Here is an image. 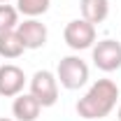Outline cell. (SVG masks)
Wrapping results in <instances>:
<instances>
[{"mask_svg":"<svg viewBox=\"0 0 121 121\" xmlns=\"http://www.w3.org/2000/svg\"><path fill=\"white\" fill-rule=\"evenodd\" d=\"M119 100V86L112 79H98L89 86V91L77 100V114L79 119L95 121V119H105L112 114V109L117 107Z\"/></svg>","mask_w":121,"mask_h":121,"instance_id":"cell-1","label":"cell"},{"mask_svg":"<svg viewBox=\"0 0 121 121\" xmlns=\"http://www.w3.org/2000/svg\"><path fill=\"white\" fill-rule=\"evenodd\" d=\"M56 79L63 89L68 91H77L82 89L86 82H89V65L86 60H82L79 56H63L58 60V68H56Z\"/></svg>","mask_w":121,"mask_h":121,"instance_id":"cell-2","label":"cell"},{"mask_svg":"<svg viewBox=\"0 0 121 121\" xmlns=\"http://www.w3.org/2000/svg\"><path fill=\"white\" fill-rule=\"evenodd\" d=\"M63 40L72 51L93 49V44H95V26L89 23L86 19H72L63 30Z\"/></svg>","mask_w":121,"mask_h":121,"instance_id":"cell-3","label":"cell"},{"mask_svg":"<svg viewBox=\"0 0 121 121\" xmlns=\"http://www.w3.org/2000/svg\"><path fill=\"white\" fill-rule=\"evenodd\" d=\"M30 93L42 107H51L58 100V79L51 70H37L30 77Z\"/></svg>","mask_w":121,"mask_h":121,"instance_id":"cell-4","label":"cell"},{"mask_svg":"<svg viewBox=\"0 0 121 121\" xmlns=\"http://www.w3.org/2000/svg\"><path fill=\"white\" fill-rule=\"evenodd\" d=\"M93 65L103 72H114L121 68V42L105 37L93 44Z\"/></svg>","mask_w":121,"mask_h":121,"instance_id":"cell-5","label":"cell"},{"mask_svg":"<svg viewBox=\"0 0 121 121\" xmlns=\"http://www.w3.org/2000/svg\"><path fill=\"white\" fill-rule=\"evenodd\" d=\"M16 35L21 37V42L26 49H42L47 44V37H49V30L40 19H23L19 26H16Z\"/></svg>","mask_w":121,"mask_h":121,"instance_id":"cell-6","label":"cell"},{"mask_svg":"<svg viewBox=\"0 0 121 121\" xmlns=\"http://www.w3.org/2000/svg\"><path fill=\"white\" fill-rule=\"evenodd\" d=\"M26 86V72L14 65V63H5L0 65V95L2 98H16L19 93H23Z\"/></svg>","mask_w":121,"mask_h":121,"instance_id":"cell-7","label":"cell"},{"mask_svg":"<svg viewBox=\"0 0 121 121\" xmlns=\"http://www.w3.org/2000/svg\"><path fill=\"white\" fill-rule=\"evenodd\" d=\"M40 112H42V105L33 93H19L12 103V114L16 121H37Z\"/></svg>","mask_w":121,"mask_h":121,"instance_id":"cell-8","label":"cell"},{"mask_svg":"<svg viewBox=\"0 0 121 121\" xmlns=\"http://www.w3.org/2000/svg\"><path fill=\"white\" fill-rule=\"evenodd\" d=\"M79 9H82V19L95 26L109 16V0H79Z\"/></svg>","mask_w":121,"mask_h":121,"instance_id":"cell-9","label":"cell"},{"mask_svg":"<svg viewBox=\"0 0 121 121\" xmlns=\"http://www.w3.org/2000/svg\"><path fill=\"white\" fill-rule=\"evenodd\" d=\"M23 51H26V47L21 42V37L16 35V30H5V33H0V56H2V58L14 60V58H19Z\"/></svg>","mask_w":121,"mask_h":121,"instance_id":"cell-10","label":"cell"},{"mask_svg":"<svg viewBox=\"0 0 121 121\" xmlns=\"http://www.w3.org/2000/svg\"><path fill=\"white\" fill-rule=\"evenodd\" d=\"M51 0H16V9L19 14L28 16V19H37L49 9Z\"/></svg>","mask_w":121,"mask_h":121,"instance_id":"cell-11","label":"cell"},{"mask_svg":"<svg viewBox=\"0 0 121 121\" xmlns=\"http://www.w3.org/2000/svg\"><path fill=\"white\" fill-rule=\"evenodd\" d=\"M16 26H19V9L7 5V2H2L0 5V33L16 30Z\"/></svg>","mask_w":121,"mask_h":121,"instance_id":"cell-12","label":"cell"},{"mask_svg":"<svg viewBox=\"0 0 121 121\" xmlns=\"http://www.w3.org/2000/svg\"><path fill=\"white\" fill-rule=\"evenodd\" d=\"M117 119L121 121V105H119V109H117Z\"/></svg>","mask_w":121,"mask_h":121,"instance_id":"cell-13","label":"cell"},{"mask_svg":"<svg viewBox=\"0 0 121 121\" xmlns=\"http://www.w3.org/2000/svg\"><path fill=\"white\" fill-rule=\"evenodd\" d=\"M0 121H16V119H7V117H0Z\"/></svg>","mask_w":121,"mask_h":121,"instance_id":"cell-14","label":"cell"},{"mask_svg":"<svg viewBox=\"0 0 121 121\" xmlns=\"http://www.w3.org/2000/svg\"><path fill=\"white\" fill-rule=\"evenodd\" d=\"M2 2H7V0H0V5H2Z\"/></svg>","mask_w":121,"mask_h":121,"instance_id":"cell-15","label":"cell"}]
</instances>
